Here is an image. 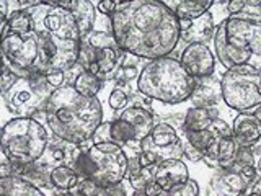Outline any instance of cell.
<instances>
[{
    "label": "cell",
    "mask_w": 261,
    "mask_h": 196,
    "mask_svg": "<svg viewBox=\"0 0 261 196\" xmlns=\"http://www.w3.org/2000/svg\"><path fill=\"white\" fill-rule=\"evenodd\" d=\"M110 27L122 53L149 62L171 56L181 39L178 18L160 0L119 2Z\"/></svg>",
    "instance_id": "6da1fadb"
},
{
    "label": "cell",
    "mask_w": 261,
    "mask_h": 196,
    "mask_svg": "<svg viewBox=\"0 0 261 196\" xmlns=\"http://www.w3.org/2000/svg\"><path fill=\"white\" fill-rule=\"evenodd\" d=\"M33 35L39 47V62L35 74L46 76L51 70H69L77 64L80 33L69 10L41 4L30 8Z\"/></svg>",
    "instance_id": "7a4b0ae2"
},
{
    "label": "cell",
    "mask_w": 261,
    "mask_h": 196,
    "mask_svg": "<svg viewBox=\"0 0 261 196\" xmlns=\"http://www.w3.org/2000/svg\"><path fill=\"white\" fill-rule=\"evenodd\" d=\"M103 122V105L96 96L87 98L72 85L53 92L46 103V128L49 134L70 144L92 141L96 128Z\"/></svg>",
    "instance_id": "3957f363"
},
{
    "label": "cell",
    "mask_w": 261,
    "mask_h": 196,
    "mask_svg": "<svg viewBox=\"0 0 261 196\" xmlns=\"http://www.w3.org/2000/svg\"><path fill=\"white\" fill-rule=\"evenodd\" d=\"M228 16L216 27L214 51L224 70L250 65L261 70V7Z\"/></svg>",
    "instance_id": "277c9868"
},
{
    "label": "cell",
    "mask_w": 261,
    "mask_h": 196,
    "mask_svg": "<svg viewBox=\"0 0 261 196\" xmlns=\"http://www.w3.org/2000/svg\"><path fill=\"white\" fill-rule=\"evenodd\" d=\"M198 80L188 74L178 57L167 56L150 61L141 69L137 79L139 93L167 106L186 103L191 98Z\"/></svg>",
    "instance_id": "5b68a950"
},
{
    "label": "cell",
    "mask_w": 261,
    "mask_h": 196,
    "mask_svg": "<svg viewBox=\"0 0 261 196\" xmlns=\"http://www.w3.org/2000/svg\"><path fill=\"white\" fill-rule=\"evenodd\" d=\"M49 137L46 125L30 116L12 118L0 129L4 157L15 165L36 163L43 157Z\"/></svg>",
    "instance_id": "8992f818"
},
{
    "label": "cell",
    "mask_w": 261,
    "mask_h": 196,
    "mask_svg": "<svg viewBox=\"0 0 261 196\" xmlns=\"http://www.w3.org/2000/svg\"><path fill=\"white\" fill-rule=\"evenodd\" d=\"M72 168L79 178H93L101 188H108L126 178L129 159L124 147L118 144H95L88 151H80Z\"/></svg>",
    "instance_id": "52a82bcc"
},
{
    "label": "cell",
    "mask_w": 261,
    "mask_h": 196,
    "mask_svg": "<svg viewBox=\"0 0 261 196\" xmlns=\"http://www.w3.org/2000/svg\"><path fill=\"white\" fill-rule=\"evenodd\" d=\"M124 56L113 33L96 30L80 39L77 64L105 82L119 70Z\"/></svg>",
    "instance_id": "ba28073f"
},
{
    "label": "cell",
    "mask_w": 261,
    "mask_h": 196,
    "mask_svg": "<svg viewBox=\"0 0 261 196\" xmlns=\"http://www.w3.org/2000/svg\"><path fill=\"white\" fill-rule=\"evenodd\" d=\"M222 102L237 113H251L261 105V70L250 65L233 67L220 76Z\"/></svg>",
    "instance_id": "9c48e42d"
},
{
    "label": "cell",
    "mask_w": 261,
    "mask_h": 196,
    "mask_svg": "<svg viewBox=\"0 0 261 196\" xmlns=\"http://www.w3.org/2000/svg\"><path fill=\"white\" fill-rule=\"evenodd\" d=\"M183 128H175L168 121H160L153 126L149 136L144 137L139 144L137 162L142 168H152L153 165L165 160L183 159V144L179 131Z\"/></svg>",
    "instance_id": "30bf717a"
},
{
    "label": "cell",
    "mask_w": 261,
    "mask_h": 196,
    "mask_svg": "<svg viewBox=\"0 0 261 196\" xmlns=\"http://www.w3.org/2000/svg\"><path fill=\"white\" fill-rule=\"evenodd\" d=\"M178 61L183 65V69L196 80L212 77V74L216 70L214 53L207 47V44L198 43V41L186 44Z\"/></svg>",
    "instance_id": "8fae6325"
},
{
    "label": "cell",
    "mask_w": 261,
    "mask_h": 196,
    "mask_svg": "<svg viewBox=\"0 0 261 196\" xmlns=\"http://www.w3.org/2000/svg\"><path fill=\"white\" fill-rule=\"evenodd\" d=\"M4 96L8 110L12 113L20 114V116L33 118L38 113H46L47 102H41L24 79H20L8 92L4 93Z\"/></svg>",
    "instance_id": "7c38bea8"
},
{
    "label": "cell",
    "mask_w": 261,
    "mask_h": 196,
    "mask_svg": "<svg viewBox=\"0 0 261 196\" xmlns=\"http://www.w3.org/2000/svg\"><path fill=\"white\" fill-rule=\"evenodd\" d=\"M79 155H80V147L77 144H70L67 141H62L59 137L51 136L43 157L36 163H39L41 167L51 172L54 167H61V165L73 167Z\"/></svg>",
    "instance_id": "4fadbf2b"
},
{
    "label": "cell",
    "mask_w": 261,
    "mask_h": 196,
    "mask_svg": "<svg viewBox=\"0 0 261 196\" xmlns=\"http://www.w3.org/2000/svg\"><path fill=\"white\" fill-rule=\"evenodd\" d=\"M152 177L153 182L162 188V191L168 193L190 178V168L185 159L165 160L152 167Z\"/></svg>",
    "instance_id": "5bb4252c"
},
{
    "label": "cell",
    "mask_w": 261,
    "mask_h": 196,
    "mask_svg": "<svg viewBox=\"0 0 261 196\" xmlns=\"http://www.w3.org/2000/svg\"><path fill=\"white\" fill-rule=\"evenodd\" d=\"M248 185L243 182L239 170H220L212 175L207 185V196H242Z\"/></svg>",
    "instance_id": "9a60e30c"
},
{
    "label": "cell",
    "mask_w": 261,
    "mask_h": 196,
    "mask_svg": "<svg viewBox=\"0 0 261 196\" xmlns=\"http://www.w3.org/2000/svg\"><path fill=\"white\" fill-rule=\"evenodd\" d=\"M116 118L127 122L129 128L134 133V141L141 144L144 137L149 136V133L153 129L155 122V114L150 111V108H144L139 105H130L126 110H122Z\"/></svg>",
    "instance_id": "2e32d148"
},
{
    "label": "cell",
    "mask_w": 261,
    "mask_h": 196,
    "mask_svg": "<svg viewBox=\"0 0 261 196\" xmlns=\"http://www.w3.org/2000/svg\"><path fill=\"white\" fill-rule=\"evenodd\" d=\"M230 129L239 147H253L261 139V125L251 113H237Z\"/></svg>",
    "instance_id": "e0dca14e"
},
{
    "label": "cell",
    "mask_w": 261,
    "mask_h": 196,
    "mask_svg": "<svg viewBox=\"0 0 261 196\" xmlns=\"http://www.w3.org/2000/svg\"><path fill=\"white\" fill-rule=\"evenodd\" d=\"M59 7L70 12L82 38L93 31L96 20V7L93 2H88V0H65V2H59Z\"/></svg>",
    "instance_id": "ac0fdd59"
},
{
    "label": "cell",
    "mask_w": 261,
    "mask_h": 196,
    "mask_svg": "<svg viewBox=\"0 0 261 196\" xmlns=\"http://www.w3.org/2000/svg\"><path fill=\"white\" fill-rule=\"evenodd\" d=\"M219 100H222L220 82L207 77L198 80V85H196L194 92L188 102H191V106H198V108H214V105Z\"/></svg>",
    "instance_id": "d6986e66"
},
{
    "label": "cell",
    "mask_w": 261,
    "mask_h": 196,
    "mask_svg": "<svg viewBox=\"0 0 261 196\" xmlns=\"http://www.w3.org/2000/svg\"><path fill=\"white\" fill-rule=\"evenodd\" d=\"M168 5H175L170 7V10L175 13L178 20H190L194 21L201 18L202 15H206L211 7H212V0H179V2H165Z\"/></svg>",
    "instance_id": "ffe728a7"
},
{
    "label": "cell",
    "mask_w": 261,
    "mask_h": 196,
    "mask_svg": "<svg viewBox=\"0 0 261 196\" xmlns=\"http://www.w3.org/2000/svg\"><path fill=\"white\" fill-rule=\"evenodd\" d=\"M219 118L216 108H198V106H190L185 111L183 116V131L194 133V131H204L207 129L212 121Z\"/></svg>",
    "instance_id": "44dd1931"
},
{
    "label": "cell",
    "mask_w": 261,
    "mask_h": 196,
    "mask_svg": "<svg viewBox=\"0 0 261 196\" xmlns=\"http://www.w3.org/2000/svg\"><path fill=\"white\" fill-rule=\"evenodd\" d=\"M0 196H44V193L20 177L0 178Z\"/></svg>",
    "instance_id": "7402d4cb"
},
{
    "label": "cell",
    "mask_w": 261,
    "mask_h": 196,
    "mask_svg": "<svg viewBox=\"0 0 261 196\" xmlns=\"http://www.w3.org/2000/svg\"><path fill=\"white\" fill-rule=\"evenodd\" d=\"M214 31H216L214 21H212V16L207 12L206 15H202L201 18L194 20L193 27L188 30L186 33H181V36H183V39L188 41V44L194 43V41L206 44V41L209 38H214Z\"/></svg>",
    "instance_id": "603a6c76"
},
{
    "label": "cell",
    "mask_w": 261,
    "mask_h": 196,
    "mask_svg": "<svg viewBox=\"0 0 261 196\" xmlns=\"http://www.w3.org/2000/svg\"><path fill=\"white\" fill-rule=\"evenodd\" d=\"M49 182H51V186H54L56 190L65 193L73 190L79 185L80 178L72 167L61 165V167H54L49 172Z\"/></svg>",
    "instance_id": "cb8c5ba5"
},
{
    "label": "cell",
    "mask_w": 261,
    "mask_h": 196,
    "mask_svg": "<svg viewBox=\"0 0 261 196\" xmlns=\"http://www.w3.org/2000/svg\"><path fill=\"white\" fill-rule=\"evenodd\" d=\"M239 144L233 141L232 136H225V137H219L217 141V151H216V160H217V167L222 170H230L235 167V159H237V152H239Z\"/></svg>",
    "instance_id": "d4e9b609"
},
{
    "label": "cell",
    "mask_w": 261,
    "mask_h": 196,
    "mask_svg": "<svg viewBox=\"0 0 261 196\" xmlns=\"http://www.w3.org/2000/svg\"><path fill=\"white\" fill-rule=\"evenodd\" d=\"M105 82L101 79H98L93 74H90L87 70H82L75 82H73V88H75V92L82 96H87V98H92V96H96L98 92L101 90Z\"/></svg>",
    "instance_id": "484cf974"
},
{
    "label": "cell",
    "mask_w": 261,
    "mask_h": 196,
    "mask_svg": "<svg viewBox=\"0 0 261 196\" xmlns=\"http://www.w3.org/2000/svg\"><path fill=\"white\" fill-rule=\"evenodd\" d=\"M7 30L16 35H28L33 31V16L30 10L10 12L7 16Z\"/></svg>",
    "instance_id": "4316f807"
},
{
    "label": "cell",
    "mask_w": 261,
    "mask_h": 196,
    "mask_svg": "<svg viewBox=\"0 0 261 196\" xmlns=\"http://www.w3.org/2000/svg\"><path fill=\"white\" fill-rule=\"evenodd\" d=\"M199 194H201V183L196 178H193L191 174L183 185L168 191V196H199Z\"/></svg>",
    "instance_id": "83f0119b"
},
{
    "label": "cell",
    "mask_w": 261,
    "mask_h": 196,
    "mask_svg": "<svg viewBox=\"0 0 261 196\" xmlns=\"http://www.w3.org/2000/svg\"><path fill=\"white\" fill-rule=\"evenodd\" d=\"M127 103H129V95L126 93V90L124 88L114 87L113 92L108 96L110 108L114 110V111H121V110H126L127 108Z\"/></svg>",
    "instance_id": "f1b7e54d"
},
{
    "label": "cell",
    "mask_w": 261,
    "mask_h": 196,
    "mask_svg": "<svg viewBox=\"0 0 261 196\" xmlns=\"http://www.w3.org/2000/svg\"><path fill=\"white\" fill-rule=\"evenodd\" d=\"M73 190L79 191L82 196H101L105 188L98 185L93 178H80L79 185Z\"/></svg>",
    "instance_id": "f546056e"
},
{
    "label": "cell",
    "mask_w": 261,
    "mask_h": 196,
    "mask_svg": "<svg viewBox=\"0 0 261 196\" xmlns=\"http://www.w3.org/2000/svg\"><path fill=\"white\" fill-rule=\"evenodd\" d=\"M235 165L239 170L248 165H255V152H253L251 147H240L239 152H237Z\"/></svg>",
    "instance_id": "4dcf8cb0"
},
{
    "label": "cell",
    "mask_w": 261,
    "mask_h": 196,
    "mask_svg": "<svg viewBox=\"0 0 261 196\" xmlns=\"http://www.w3.org/2000/svg\"><path fill=\"white\" fill-rule=\"evenodd\" d=\"M111 141V122H101L92 136V144H108Z\"/></svg>",
    "instance_id": "1f68e13d"
},
{
    "label": "cell",
    "mask_w": 261,
    "mask_h": 196,
    "mask_svg": "<svg viewBox=\"0 0 261 196\" xmlns=\"http://www.w3.org/2000/svg\"><path fill=\"white\" fill-rule=\"evenodd\" d=\"M130 186V183L127 182V178L122 180L121 183L118 185H113V186H108V188H105L101 196H133L134 190L133 191H129L127 188Z\"/></svg>",
    "instance_id": "d6a6232c"
},
{
    "label": "cell",
    "mask_w": 261,
    "mask_h": 196,
    "mask_svg": "<svg viewBox=\"0 0 261 196\" xmlns=\"http://www.w3.org/2000/svg\"><path fill=\"white\" fill-rule=\"evenodd\" d=\"M139 74H141V70H139L136 65L122 64L121 67H119V70H118L116 79L124 80V82H130V80H134V79H139Z\"/></svg>",
    "instance_id": "836d02e7"
},
{
    "label": "cell",
    "mask_w": 261,
    "mask_h": 196,
    "mask_svg": "<svg viewBox=\"0 0 261 196\" xmlns=\"http://www.w3.org/2000/svg\"><path fill=\"white\" fill-rule=\"evenodd\" d=\"M46 80L47 84L51 85L54 90L64 87V82H65V72L64 70H51L49 74H46Z\"/></svg>",
    "instance_id": "e575fe53"
},
{
    "label": "cell",
    "mask_w": 261,
    "mask_h": 196,
    "mask_svg": "<svg viewBox=\"0 0 261 196\" xmlns=\"http://www.w3.org/2000/svg\"><path fill=\"white\" fill-rule=\"evenodd\" d=\"M95 5H96V8H98V10H100L103 15L111 16L114 12H116V8H118L119 2H116V0H100V2H96Z\"/></svg>",
    "instance_id": "d590c367"
},
{
    "label": "cell",
    "mask_w": 261,
    "mask_h": 196,
    "mask_svg": "<svg viewBox=\"0 0 261 196\" xmlns=\"http://www.w3.org/2000/svg\"><path fill=\"white\" fill-rule=\"evenodd\" d=\"M245 8H247V2H245V0H228L225 10H227L228 16H232V15L242 13Z\"/></svg>",
    "instance_id": "8d00e7d4"
},
{
    "label": "cell",
    "mask_w": 261,
    "mask_h": 196,
    "mask_svg": "<svg viewBox=\"0 0 261 196\" xmlns=\"http://www.w3.org/2000/svg\"><path fill=\"white\" fill-rule=\"evenodd\" d=\"M239 174H240V177L243 178V182L247 183L248 186L255 182V180L258 178L256 175H258V172H256V168H255V165H248V167H243V168H240L239 170Z\"/></svg>",
    "instance_id": "74e56055"
},
{
    "label": "cell",
    "mask_w": 261,
    "mask_h": 196,
    "mask_svg": "<svg viewBox=\"0 0 261 196\" xmlns=\"http://www.w3.org/2000/svg\"><path fill=\"white\" fill-rule=\"evenodd\" d=\"M142 193L145 194V196H160L163 191H162V188L153 182H149L145 186H144V190H142Z\"/></svg>",
    "instance_id": "f35d334b"
},
{
    "label": "cell",
    "mask_w": 261,
    "mask_h": 196,
    "mask_svg": "<svg viewBox=\"0 0 261 196\" xmlns=\"http://www.w3.org/2000/svg\"><path fill=\"white\" fill-rule=\"evenodd\" d=\"M5 177H15V165L10 162L0 163V178H5Z\"/></svg>",
    "instance_id": "ab89813d"
},
{
    "label": "cell",
    "mask_w": 261,
    "mask_h": 196,
    "mask_svg": "<svg viewBox=\"0 0 261 196\" xmlns=\"http://www.w3.org/2000/svg\"><path fill=\"white\" fill-rule=\"evenodd\" d=\"M247 190H250V191H253V193H256L258 196H261V177L259 178H256L255 182H253Z\"/></svg>",
    "instance_id": "60d3db41"
},
{
    "label": "cell",
    "mask_w": 261,
    "mask_h": 196,
    "mask_svg": "<svg viewBox=\"0 0 261 196\" xmlns=\"http://www.w3.org/2000/svg\"><path fill=\"white\" fill-rule=\"evenodd\" d=\"M251 114H253V116H255V118L258 119V122L261 125V105H259V106H256V108L251 111Z\"/></svg>",
    "instance_id": "b9f144b4"
},
{
    "label": "cell",
    "mask_w": 261,
    "mask_h": 196,
    "mask_svg": "<svg viewBox=\"0 0 261 196\" xmlns=\"http://www.w3.org/2000/svg\"><path fill=\"white\" fill-rule=\"evenodd\" d=\"M255 168H256L258 174H261V157L255 159Z\"/></svg>",
    "instance_id": "7bdbcfd3"
},
{
    "label": "cell",
    "mask_w": 261,
    "mask_h": 196,
    "mask_svg": "<svg viewBox=\"0 0 261 196\" xmlns=\"http://www.w3.org/2000/svg\"><path fill=\"white\" fill-rule=\"evenodd\" d=\"M62 196H75V191H73V190L65 191V193H62Z\"/></svg>",
    "instance_id": "ee69618b"
},
{
    "label": "cell",
    "mask_w": 261,
    "mask_h": 196,
    "mask_svg": "<svg viewBox=\"0 0 261 196\" xmlns=\"http://www.w3.org/2000/svg\"><path fill=\"white\" fill-rule=\"evenodd\" d=\"M4 69V59H2V54H0V72Z\"/></svg>",
    "instance_id": "f6af8a7d"
},
{
    "label": "cell",
    "mask_w": 261,
    "mask_h": 196,
    "mask_svg": "<svg viewBox=\"0 0 261 196\" xmlns=\"http://www.w3.org/2000/svg\"><path fill=\"white\" fill-rule=\"evenodd\" d=\"M0 95H4V88H2V82H0Z\"/></svg>",
    "instance_id": "bcb514c9"
},
{
    "label": "cell",
    "mask_w": 261,
    "mask_h": 196,
    "mask_svg": "<svg viewBox=\"0 0 261 196\" xmlns=\"http://www.w3.org/2000/svg\"><path fill=\"white\" fill-rule=\"evenodd\" d=\"M0 154H4V152H2V142H0Z\"/></svg>",
    "instance_id": "7dc6e473"
},
{
    "label": "cell",
    "mask_w": 261,
    "mask_h": 196,
    "mask_svg": "<svg viewBox=\"0 0 261 196\" xmlns=\"http://www.w3.org/2000/svg\"><path fill=\"white\" fill-rule=\"evenodd\" d=\"M73 191H75V190H73ZM75 196H82V194H80L79 191H75Z\"/></svg>",
    "instance_id": "c3c4849f"
}]
</instances>
